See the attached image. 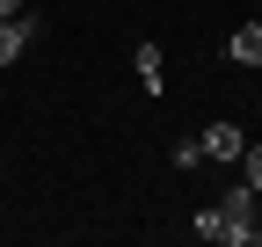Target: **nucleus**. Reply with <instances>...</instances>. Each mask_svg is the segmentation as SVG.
Returning <instances> with one entry per match:
<instances>
[{"label": "nucleus", "mask_w": 262, "mask_h": 247, "mask_svg": "<svg viewBox=\"0 0 262 247\" xmlns=\"http://www.w3.org/2000/svg\"><path fill=\"white\" fill-rule=\"evenodd\" d=\"M196 240H219V247H262V226H226L219 218V204L211 211H196V226H189Z\"/></svg>", "instance_id": "obj_1"}, {"label": "nucleus", "mask_w": 262, "mask_h": 247, "mask_svg": "<svg viewBox=\"0 0 262 247\" xmlns=\"http://www.w3.org/2000/svg\"><path fill=\"white\" fill-rule=\"evenodd\" d=\"M196 145H204V160H219V167H233L241 160V145H248V131H241V124H204V131H196Z\"/></svg>", "instance_id": "obj_2"}, {"label": "nucleus", "mask_w": 262, "mask_h": 247, "mask_svg": "<svg viewBox=\"0 0 262 247\" xmlns=\"http://www.w3.org/2000/svg\"><path fill=\"white\" fill-rule=\"evenodd\" d=\"M219 218L226 226H255V189H248V182H226V189H219Z\"/></svg>", "instance_id": "obj_3"}, {"label": "nucleus", "mask_w": 262, "mask_h": 247, "mask_svg": "<svg viewBox=\"0 0 262 247\" xmlns=\"http://www.w3.org/2000/svg\"><path fill=\"white\" fill-rule=\"evenodd\" d=\"M29 37H37V15H8V22H0V66H15Z\"/></svg>", "instance_id": "obj_4"}, {"label": "nucleus", "mask_w": 262, "mask_h": 247, "mask_svg": "<svg viewBox=\"0 0 262 247\" xmlns=\"http://www.w3.org/2000/svg\"><path fill=\"white\" fill-rule=\"evenodd\" d=\"M131 66H139V87H146V95H160V80H168V66H160V44H139V51H131Z\"/></svg>", "instance_id": "obj_5"}, {"label": "nucleus", "mask_w": 262, "mask_h": 247, "mask_svg": "<svg viewBox=\"0 0 262 247\" xmlns=\"http://www.w3.org/2000/svg\"><path fill=\"white\" fill-rule=\"evenodd\" d=\"M226 51H233L241 66H262V22H241V29H233V44H226Z\"/></svg>", "instance_id": "obj_6"}, {"label": "nucleus", "mask_w": 262, "mask_h": 247, "mask_svg": "<svg viewBox=\"0 0 262 247\" xmlns=\"http://www.w3.org/2000/svg\"><path fill=\"white\" fill-rule=\"evenodd\" d=\"M233 167H241V182H248V189L262 196V138H255V145H241V160H233Z\"/></svg>", "instance_id": "obj_7"}, {"label": "nucleus", "mask_w": 262, "mask_h": 247, "mask_svg": "<svg viewBox=\"0 0 262 247\" xmlns=\"http://www.w3.org/2000/svg\"><path fill=\"white\" fill-rule=\"evenodd\" d=\"M168 160H175L182 175H196V167H204V145H196V138H175V153H168Z\"/></svg>", "instance_id": "obj_8"}, {"label": "nucleus", "mask_w": 262, "mask_h": 247, "mask_svg": "<svg viewBox=\"0 0 262 247\" xmlns=\"http://www.w3.org/2000/svg\"><path fill=\"white\" fill-rule=\"evenodd\" d=\"M8 15H22V0H0V22H8Z\"/></svg>", "instance_id": "obj_9"}]
</instances>
